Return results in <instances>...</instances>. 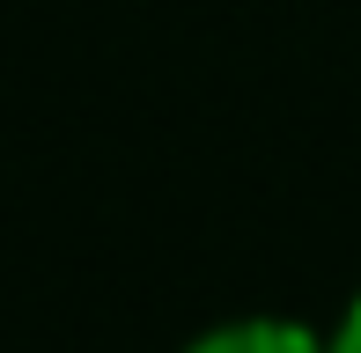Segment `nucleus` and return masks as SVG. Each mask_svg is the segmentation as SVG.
<instances>
[{"mask_svg": "<svg viewBox=\"0 0 361 353\" xmlns=\"http://www.w3.org/2000/svg\"><path fill=\"white\" fill-rule=\"evenodd\" d=\"M332 353H361V295L347 302V316H339V331H332Z\"/></svg>", "mask_w": 361, "mask_h": 353, "instance_id": "2", "label": "nucleus"}, {"mask_svg": "<svg viewBox=\"0 0 361 353\" xmlns=\"http://www.w3.org/2000/svg\"><path fill=\"white\" fill-rule=\"evenodd\" d=\"M185 353H332V339L295 316H228V324L200 331Z\"/></svg>", "mask_w": 361, "mask_h": 353, "instance_id": "1", "label": "nucleus"}]
</instances>
